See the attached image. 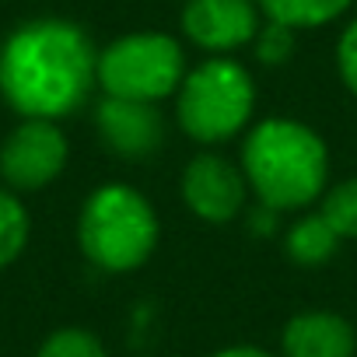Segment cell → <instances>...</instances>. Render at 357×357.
Segmentation results:
<instances>
[{"instance_id":"6da1fadb","label":"cell","mask_w":357,"mask_h":357,"mask_svg":"<svg viewBox=\"0 0 357 357\" xmlns=\"http://www.w3.org/2000/svg\"><path fill=\"white\" fill-rule=\"evenodd\" d=\"M98 84V50L67 18L18 25L0 46V95L22 119H63Z\"/></svg>"},{"instance_id":"7a4b0ae2","label":"cell","mask_w":357,"mask_h":357,"mask_svg":"<svg viewBox=\"0 0 357 357\" xmlns=\"http://www.w3.org/2000/svg\"><path fill=\"white\" fill-rule=\"evenodd\" d=\"M242 172L263 207L277 214L301 211L326 193L329 147L312 126L273 116L249 130L242 144Z\"/></svg>"},{"instance_id":"3957f363","label":"cell","mask_w":357,"mask_h":357,"mask_svg":"<svg viewBox=\"0 0 357 357\" xmlns=\"http://www.w3.org/2000/svg\"><path fill=\"white\" fill-rule=\"evenodd\" d=\"M161 238L151 200L126 183H102L81 207L77 242L91 266L105 273H130L144 266Z\"/></svg>"},{"instance_id":"277c9868","label":"cell","mask_w":357,"mask_h":357,"mask_svg":"<svg viewBox=\"0 0 357 357\" xmlns=\"http://www.w3.org/2000/svg\"><path fill=\"white\" fill-rule=\"evenodd\" d=\"M256 109L252 74L231 56H207L186 70L175 91V123L197 144H225L242 133Z\"/></svg>"},{"instance_id":"5b68a950","label":"cell","mask_w":357,"mask_h":357,"mask_svg":"<svg viewBox=\"0 0 357 357\" xmlns=\"http://www.w3.org/2000/svg\"><path fill=\"white\" fill-rule=\"evenodd\" d=\"M186 77V50L165 32H126L98 53V88L112 98L151 102L175 95Z\"/></svg>"},{"instance_id":"8992f818","label":"cell","mask_w":357,"mask_h":357,"mask_svg":"<svg viewBox=\"0 0 357 357\" xmlns=\"http://www.w3.org/2000/svg\"><path fill=\"white\" fill-rule=\"evenodd\" d=\"M67 137L53 119H22L0 144V178L11 193H39L67 165Z\"/></svg>"},{"instance_id":"52a82bcc","label":"cell","mask_w":357,"mask_h":357,"mask_svg":"<svg viewBox=\"0 0 357 357\" xmlns=\"http://www.w3.org/2000/svg\"><path fill=\"white\" fill-rule=\"evenodd\" d=\"M178 190H183V204L204 225H231L245 211L249 197L245 172L221 154H197L183 168Z\"/></svg>"},{"instance_id":"ba28073f","label":"cell","mask_w":357,"mask_h":357,"mask_svg":"<svg viewBox=\"0 0 357 357\" xmlns=\"http://www.w3.org/2000/svg\"><path fill=\"white\" fill-rule=\"evenodd\" d=\"M259 15L256 0H186L183 36L211 56H228L256 39Z\"/></svg>"},{"instance_id":"9c48e42d","label":"cell","mask_w":357,"mask_h":357,"mask_svg":"<svg viewBox=\"0 0 357 357\" xmlns=\"http://www.w3.org/2000/svg\"><path fill=\"white\" fill-rule=\"evenodd\" d=\"M95 130H98V140L112 154L130 158V161H144L158 154L165 144V119L151 102L105 95L95 105Z\"/></svg>"},{"instance_id":"30bf717a","label":"cell","mask_w":357,"mask_h":357,"mask_svg":"<svg viewBox=\"0 0 357 357\" xmlns=\"http://www.w3.org/2000/svg\"><path fill=\"white\" fill-rule=\"evenodd\" d=\"M284 357H354L357 333L336 312H301L280 333Z\"/></svg>"},{"instance_id":"8fae6325","label":"cell","mask_w":357,"mask_h":357,"mask_svg":"<svg viewBox=\"0 0 357 357\" xmlns=\"http://www.w3.org/2000/svg\"><path fill=\"white\" fill-rule=\"evenodd\" d=\"M340 235L329 228V221L322 214H301L291 228H287V238H284V252L291 263L298 266H322L336 256L340 249Z\"/></svg>"},{"instance_id":"7c38bea8","label":"cell","mask_w":357,"mask_h":357,"mask_svg":"<svg viewBox=\"0 0 357 357\" xmlns=\"http://www.w3.org/2000/svg\"><path fill=\"white\" fill-rule=\"evenodd\" d=\"M266 22H280L294 32L305 29H322L350 11L354 0H256Z\"/></svg>"},{"instance_id":"4fadbf2b","label":"cell","mask_w":357,"mask_h":357,"mask_svg":"<svg viewBox=\"0 0 357 357\" xmlns=\"http://www.w3.org/2000/svg\"><path fill=\"white\" fill-rule=\"evenodd\" d=\"M29 211L18 193L0 190V270L11 266L29 245Z\"/></svg>"},{"instance_id":"5bb4252c","label":"cell","mask_w":357,"mask_h":357,"mask_svg":"<svg viewBox=\"0 0 357 357\" xmlns=\"http://www.w3.org/2000/svg\"><path fill=\"white\" fill-rule=\"evenodd\" d=\"M329 228L340 238H357V175L343 178V183L329 186V193H322V211H319Z\"/></svg>"},{"instance_id":"9a60e30c","label":"cell","mask_w":357,"mask_h":357,"mask_svg":"<svg viewBox=\"0 0 357 357\" xmlns=\"http://www.w3.org/2000/svg\"><path fill=\"white\" fill-rule=\"evenodd\" d=\"M39 357H109V354H105V343L91 329L63 326L43 340Z\"/></svg>"},{"instance_id":"2e32d148","label":"cell","mask_w":357,"mask_h":357,"mask_svg":"<svg viewBox=\"0 0 357 357\" xmlns=\"http://www.w3.org/2000/svg\"><path fill=\"white\" fill-rule=\"evenodd\" d=\"M294 29H287V25H280V22H266V25H259V32H256V56H259V63H266V67H280V63H287L291 60V53H294Z\"/></svg>"},{"instance_id":"e0dca14e","label":"cell","mask_w":357,"mask_h":357,"mask_svg":"<svg viewBox=\"0 0 357 357\" xmlns=\"http://www.w3.org/2000/svg\"><path fill=\"white\" fill-rule=\"evenodd\" d=\"M336 70H340L347 91L357 95V18L343 29V36L336 43Z\"/></svg>"},{"instance_id":"ac0fdd59","label":"cell","mask_w":357,"mask_h":357,"mask_svg":"<svg viewBox=\"0 0 357 357\" xmlns=\"http://www.w3.org/2000/svg\"><path fill=\"white\" fill-rule=\"evenodd\" d=\"M249 225H252V231L256 235H273L277 231V211H270V207H256V214L249 218Z\"/></svg>"},{"instance_id":"d6986e66","label":"cell","mask_w":357,"mask_h":357,"mask_svg":"<svg viewBox=\"0 0 357 357\" xmlns=\"http://www.w3.org/2000/svg\"><path fill=\"white\" fill-rule=\"evenodd\" d=\"M211 357H273V354L263 350V347H252V343H235V347H225V350H218Z\"/></svg>"}]
</instances>
